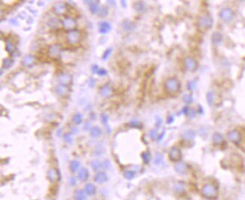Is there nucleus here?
<instances>
[{
	"mask_svg": "<svg viewBox=\"0 0 245 200\" xmlns=\"http://www.w3.org/2000/svg\"><path fill=\"white\" fill-rule=\"evenodd\" d=\"M218 193V189L215 184L212 183H207L205 184L202 187L201 189V194L205 198L207 199H215Z\"/></svg>",
	"mask_w": 245,
	"mask_h": 200,
	"instance_id": "nucleus-1",
	"label": "nucleus"
},
{
	"mask_svg": "<svg viewBox=\"0 0 245 200\" xmlns=\"http://www.w3.org/2000/svg\"><path fill=\"white\" fill-rule=\"evenodd\" d=\"M164 88L169 93H176L180 88V83L176 77H170L166 80Z\"/></svg>",
	"mask_w": 245,
	"mask_h": 200,
	"instance_id": "nucleus-2",
	"label": "nucleus"
},
{
	"mask_svg": "<svg viewBox=\"0 0 245 200\" xmlns=\"http://www.w3.org/2000/svg\"><path fill=\"white\" fill-rule=\"evenodd\" d=\"M81 34L80 31L78 30H69L67 32V35H66V39H67V43L69 44H77L79 43L81 41Z\"/></svg>",
	"mask_w": 245,
	"mask_h": 200,
	"instance_id": "nucleus-3",
	"label": "nucleus"
},
{
	"mask_svg": "<svg viewBox=\"0 0 245 200\" xmlns=\"http://www.w3.org/2000/svg\"><path fill=\"white\" fill-rule=\"evenodd\" d=\"M213 24V20L208 16H201L198 18V26L202 30H207L210 28Z\"/></svg>",
	"mask_w": 245,
	"mask_h": 200,
	"instance_id": "nucleus-4",
	"label": "nucleus"
},
{
	"mask_svg": "<svg viewBox=\"0 0 245 200\" xmlns=\"http://www.w3.org/2000/svg\"><path fill=\"white\" fill-rule=\"evenodd\" d=\"M184 64L187 70L190 72H195L198 68V63L192 56H187L184 60Z\"/></svg>",
	"mask_w": 245,
	"mask_h": 200,
	"instance_id": "nucleus-5",
	"label": "nucleus"
},
{
	"mask_svg": "<svg viewBox=\"0 0 245 200\" xmlns=\"http://www.w3.org/2000/svg\"><path fill=\"white\" fill-rule=\"evenodd\" d=\"M220 17L222 20L229 22V21L232 20L234 18V12L231 8H223L221 10L220 13Z\"/></svg>",
	"mask_w": 245,
	"mask_h": 200,
	"instance_id": "nucleus-6",
	"label": "nucleus"
},
{
	"mask_svg": "<svg viewBox=\"0 0 245 200\" xmlns=\"http://www.w3.org/2000/svg\"><path fill=\"white\" fill-rule=\"evenodd\" d=\"M169 159L173 162L179 161L182 157L181 151L179 149L178 147H173L170 150L169 154H168Z\"/></svg>",
	"mask_w": 245,
	"mask_h": 200,
	"instance_id": "nucleus-7",
	"label": "nucleus"
},
{
	"mask_svg": "<svg viewBox=\"0 0 245 200\" xmlns=\"http://www.w3.org/2000/svg\"><path fill=\"white\" fill-rule=\"evenodd\" d=\"M61 23L64 26V28L66 30H69H69H75V27L76 26V22L72 18H71L70 17H66V18H64V19L62 20Z\"/></svg>",
	"mask_w": 245,
	"mask_h": 200,
	"instance_id": "nucleus-8",
	"label": "nucleus"
},
{
	"mask_svg": "<svg viewBox=\"0 0 245 200\" xmlns=\"http://www.w3.org/2000/svg\"><path fill=\"white\" fill-rule=\"evenodd\" d=\"M60 51H61V49H60V46L58 44H52V45L49 46L48 50L49 56L53 58L57 57V56H60Z\"/></svg>",
	"mask_w": 245,
	"mask_h": 200,
	"instance_id": "nucleus-9",
	"label": "nucleus"
},
{
	"mask_svg": "<svg viewBox=\"0 0 245 200\" xmlns=\"http://www.w3.org/2000/svg\"><path fill=\"white\" fill-rule=\"evenodd\" d=\"M47 177L51 183H55L58 181L59 172L55 168H51L47 173Z\"/></svg>",
	"mask_w": 245,
	"mask_h": 200,
	"instance_id": "nucleus-10",
	"label": "nucleus"
},
{
	"mask_svg": "<svg viewBox=\"0 0 245 200\" xmlns=\"http://www.w3.org/2000/svg\"><path fill=\"white\" fill-rule=\"evenodd\" d=\"M112 29V26L110 23L107 21H102L99 23V32L101 34H106L109 32Z\"/></svg>",
	"mask_w": 245,
	"mask_h": 200,
	"instance_id": "nucleus-11",
	"label": "nucleus"
},
{
	"mask_svg": "<svg viewBox=\"0 0 245 200\" xmlns=\"http://www.w3.org/2000/svg\"><path fill=\"white\" fill-rule=\"evenodd\" d=\"M228 139L231 142L238 143L241 140V134L238 130H232V131L229 132L228 134Z\"/></svg>",
	"mask_w": 245,
	"mask_h": 200,
	"instance_id": "nucleus-12",
	"label": "nucleus"
},
{
	"mask_svg": "<svg viewBox=\"0 0 245 200\" xmlns=\"http://www.w3.org/2000/svg\"><path fill=\"white\" fill-rule=\"evenodd\" d=\"M107 175L106 174L103 172H97V174L94 176V181L96 183H98V184H103L104 182H106L107 181Z\"/></svg>",
	"mask_w": 245,
	"mask_h": 200,
	"instance_id": "nucleus-13",
	"label": "nucleus"
},
{
	"mask_svg": "<svg viewBox=\"0 0 245 200\" xmlns=\"http://www.w3.org/2000/svg\"><path fill=\"white\" fill-rule=\"evenodd\" d=\"M122 29L126 32H131L135 29V24L129 20H125L122 23Z\"/></svg>",
	"mask_w": 245,
	"mask_h": 200,
	"instance_id": "nucleus-14",
	"label": "nucleus"
},
{
	"mask_svg": "<svg viewBox=\"0 0 245 200\" xmlns=\"http://www.w3.org/2000/svg\"><path fill=\"white\" fill-rule=\"evenodd\" d=\"M211 41L212 43L215 45H220L222 42V36L220 32H213L211 35Z\"/></svg>",
	"mask_w": 245,
	"mask_h": 200,
	"instance_id": "nucleus-15",
	"label": "nucleus"
},
{
	"mask_svg": "<svg viewBox=\"0 0 245 200\" xmlns=\"http://www.w3.org/2000/svg\"><path fill=\"white\" fill-rule=\"evenodd\" d=\"M174 168L177 173L183 175L186 172V164L183 162H179L178 163L176 164Z\"/></svg>",
	"mask_w": 245,
	"mask_h": 200,
	"instance_id": "nucleus-16",
	"label": "nucleus"
},
{
	"mask_svg": "<svg viewBox=\"0 0 245 200\" xmlns=\"http://www.w3.org/2000/svg\"><path fill=\"white\" fill-rule=\"evenodd\" d=\"M58 80L60 84L67 85V84H69V82H70L71 77L69 74L62 73L58 76Z\"/></svg>",
	"mask_w": 245,
	"mask_h": 200,
	"instance_id": "nucleus-17",
	"label": "nucleus"
},
{
	"mask_svg": "<svg viewBox=\"0 0 245 200\" xmlns=\"http://www.w3.org/2000/svg\"><path fill=\"white\" fill-rule=\"evenodd\" d=\"M88 2V4L89 11H90L92 14H94L98 12L99 10H100V8H99L98 6V2H94V1H88V2Z\"/></svg>",
	"mask_w": 245,
	"mask_h": 200,
	"instance_id": "nucleus-18",
	"label": "nucleus"
},
{
	"mask_svg": "<svg viewBox=\"0 0 245 200\" xmlns=\"http://www.w3.org/2000/svg\"><path fill=\"white\" fill-rule=\"evenodd\" d=\"M85 192L88 196H93L96 193V187L93 184L88 183L85 187Z\"/></svg>",
	"mask_w": 245,
	"mask_h": 200,
	"instance_id": "nucleus-19",
	"label": "nucleus"
},
{
	"mask_svg": "<svg viewBox=\"0 0 245 200\" xmlns=\"http://www.w3.org/2000/svg\"><path fill=\"white\" fill-rule=\"evenodd\" d=\"M56 91L57 93V94L60 95V96H64V95L67 94L69 91V88L67 85L65 84H60V85L57 87L56 88Z\"/></svg>",
	"mask_w": 245,
	"mask_h": 200,
	"instance_id": "nucleus-20",
	"label": "nucleus"
},
{
	"mask_svg": "<svg viewBox=\"0 0 245 200\" xmlns=\"http://www.w3.org/2000/svg\"><path fill=\"white\" fill-rule=\"evenodd\" d=\"M112 93V89L109 85H105L100 89V94L103 97L109 96Z\"/></svg>",
	"mask_w": 245,
	"mask_h": 200,
	"instance_id": "nucleus-21",
	"label": "nucleus"
},
{
	"mask_svg": "<svg viewBox=\"0 0 245 200\" xmlns=\"http://www.w3.org/2000/svg\"><path fill=\"white\" fill-rule=\"evenodd\" d=\"M79 179L81 181H87V179L89 177V172H88V169L85 168H82L80 169L79 172Z\"/></svg>",
	"mask_w": 245,
	"mask_h": 200,
	"instance_id": "nucleus-22",
	"label": "nucleus"
},
{
	"mask_svg": "<svg viewBox=\"0 0 245 200\" xmlns=\"http://www.w3.org/2000/svg\"><path fill=\"white\" fill-rule=\"evenodd\" d=\"M66 10V8L64 6V4L61 3V2H58L55 5L54 7V11L55 12L58 14H63Z\"/></svg>",
	"mask_w": 245,
	"mask_h": 200,
	"instance_id": "nucleus-23",
	"label": "nucleus"
},
{
	"mask_svg": "<svg viewBox=\"0 0 245 200\" xmlns=\"http://www.w3.org/2000/svg\"><path fill=\"white\" fill-rule=\"evenodd\" d=\"M33 60L34 56L33 55H27L23 57V60H22V65L23 66H30L33 63Z\"/></svg>",
	"mask_w": 245,
	"mask_h": 200,
	"instance_id": "nucleus-24",
	"label": "nucleus"
},
{
	"mask_svg": "<svg viewBox=\"0 0 245 200\" xmlns=\"http://www.w3.org/2000/svg\"><path fill=\"white\" fill-rule=\"evenodd\" d=\"M14 60L11 57H8L4 59L3 63H2V68L5 69H8L14 65Z\"/></svg>",
	"mask_w": 245,
	"mask_h": 200,
	"instance_id": "nucleus-25",
	"label": "nucleus"
},
{
	"mask_svg": "<svg viewBox=\"0 0 245 200\" xmlns=\"http://www.w3.org/2000/svg\"><path fill=\"white\" fill-rule=\"evenodd\" d=\"M80 163L78 160H72L69 163V169L72 173L78 172L79 169Z\"/></svg>",
	"mask_w": 245,
	"mask_h": 200,
	"instance_id": "nucleus-26",
	"label": "nucleus"
},
{
	"mask_svg": "<svg viewBox=\"0 0 245 200\" xmlns=\"http://www.w3.org/2000/svg\"><path fill=\"white\" fill-rule=\"evenodd\" d=\"M75 200H85L86 199L85 193L81 189H76L74 193Z\"/></svg>",
	"mask_w": 245,
	"mask_h": 200,
	"instance_id": "nucleus-27",
	"label": "nucleus"
},
{
	"mask_svg": "<svg viewBox=\"0 0 245 200\" xmlns=\"http://www.w3.org/2000/svg\"><path fill=\"white\" fill-rule=\"evenodd\" d=\"M101 134H102V131L98 126H94V127L91 128L90 131L91 136L93 137V138H98V137L101 136Z\"/></svg>",
	"mask_w": 245,
	"mask_h": 200,
	"instance_id": "nucleus-28",
	"label": "nucleus"
},
{
	"mask_svg": "<svg viewBox=\"0 0 245 200\" xmlns=\"http://www.w3.org/2000/svg\"><path fill=\"white\" fill-rule=\"evenodd\" d=\"M134 8L137 12H143L146 9V5L143 2H137L134 3Z\"/></svg>",
	"mask_w": 245,
	"mask_h": 200,
	"instance_id": "nucleus-29",
	"label": "nucleus"
},
{
	"mask_svg": "<svg viewBox=\"0 0 245 200\" xmlns=\"http://www.w3.org/2000/svg\"><path fill=\"white\" fill-rule=\"evenodd\" d=\"M223 138H222V135H221L220 133L219 132H216V133L213 134V137H212V140H213V143L215 144H220L221 142L222 141Z\"/></svg>",
	"mask_w": 245,
	"mask_h": 200,
	"instance_id": "nucleus-30",
	"label": "nucleus"
},
{
	"mask_svg": "<svg viewBox=\"0 0 245 200\" xmlns=\"http://www.w3.org/2000/svg\"><path fill=\"white\" fill-rule=\"evenodd\" d=\"M195 137V132L192 130H189L185 132V133L183 134V138L185 140H192Z\"/></svg>",
	"mask_w": 245,
	"mask_h": 200,
	"instance_id": "nucleus-31",
	"label": "nucleus"
},
{
	"mask_svg": "<svg viewBox=\"0 0 245 200\" xmlns=\"http://www.w3.org/2000/svg\"><path fill=\"white\" fill-rule=\"evenodd\" d=\"M206 98H207V102L208 105H213V102H214V95H213V92L212 91L208 92V93H207Z\"/></svg>",
	"mask_w": 245,
	"mask_h": 200,
	"instance_id": "nucleus-32",
	"label": "nucleus"
},
{
	"mask_svg": "<svg viewBox=\"0 0 245 200\" xmlns=\"http://www.w3.org/2000/svg\"><path fill=\"white\" fill-rule=\"evenodd\" d=\"M91 165L92 168H93L94 171H96V172L98 171L101 168H102V163H101L97 160H93V161L91 162Z\"/></svg>",
	"mask_w": 245,
	"mask_h": 200,
	"instance_id": "nucleus-33",
	"label": "nucleus"
},
{
	"mask_svg": "<svg viewBox=\"0 0 245 200\" xmlns=\"http://www.w3.org/2000/svg\"><path fill=\"white\" fill-rule=\"evenodd\" d=\"M108 12H109V10H108V8L106 6H102L101 8H100V10L98 11L99 17L101 18H104L106 17L108 14Z\"/></svg>",
	"mask_w": 245,
	"mask_h": 200,
	"instance_id": "nucleus-34",
	"label": "nucleus"
},
{
	"mask_svg": "<svg viewBox=\"0 0 245 200\" xmlns=\"http://www.w3.org/2000/svg\"><path fill=\"white\" fill-rule=\"evenodd\" d=\"M72 120L74 124H80L82 121V116L81 114H76L73 116Z\"/></svg>",
	"mask_w": 245,
	"mask_h": 200,
	"instance_id": "nucleus-35",
	"label": "nucleus"
},
{
	"mask_svg": "<svg viewBox=\"0 0 245 200\" xmlns=\"http://www.w3.org/2000/svg\"><path fill=\"white\" fill-rule=\"evenodd\" d=\"M6 50L8 51V52L10 53V54H11V55H12L13 54H14V47H13L12 42H11L10 40L6 41Z\"/></svg>",
	"mask_w": 245,
	"mask_h": 200,
	"instance_id": "nucleus-36",
	"label": "nucleus"
},
{
	"mask_svg": "<svg viewBox=\"0 0 245 200\" xmlns=\"http://www.w3.org/2000/svg\"><path fill=\"white\" fill-rule=\"evenodd\" d=\"M135 174L136 173H135L134 171L127 170L124 172V177H125V178L128 179V180H131V179L134 178V176H135Z\"/></svg>",
	"mask_w": 245,
	"mask_h": 200,
	"instance_id": "nucleus-37",
	"label": "nucleus"
},
{
	"mask_svg": "<svg viewBox=\"0 0 245 200\" xmlns=\"http://www.w3.org/2000/svg\"><path fill=\"white\" fill-rule=\"evenodd\" d=\"M112 51H113V49H112V48H108V49H106V51H105V52L103 53V54L102 60H104V61L107 60L108 59H109L110 54H112Z\"/></svg>",
	"mask_w": 245,
	"mask_h": 200,
	"instance_id": "nucleus-38",
	"label": "nucleus"
},
{
	"mask_svg": "<svg viewBox=\"0 0 245 200\" xmlns=\"http://www.w3.org/2000/svg\"><path fill=\"white\" fill-rule=\"evenodd\" d=\"M143 160L145 163H149L150 161V154L149 152H143L141 154Z\"/></svg>",
	"mask_w": 245,
	"mask_h": 200,
	"instance_id": "nucleus-39",
	"label": "nucleus"
},
{
	"mask_svg": "<svg viewBox=\"0 0 245 200\" xmlns=\"http://www.w3.org/2000/svg\"><path fill=\"white\" fill-rule=\"evenodd\" d=\"M149 137L152 139V140H155L156 139H158V137H159L157 130H150L149 132Z\"/></svg>",
	"mask_w": 245,
	"mask_h": 200,
	"instance_id": "nucleus-40",
	"label": "nucleus"
},
{
	"mask_svg": "<svg viewBox=\"0 0 245 200\" xmlns=\"http://www.w3.org/2000/svg\"><path fill=\"white\" fill-rule=\"evenodd\" d=\"M129 125H130V126H131V127H134V128H141L142 127L141 123L137 120L131 121V122H130Z\"/></svg>",
	"mask_w": 245,
	"mask_h": 200,
	"instance_id": "nucleus-41",
	"label": "nucleus"
},
{
	"mask_svg": "<svg viewBox=\"0 0 245 200\" xmlns=\"http://www.w3.org/2000/svg\"><path fill=\"white\" fill-rule=\"evenodd\" d=\"M183 101L186 104H191L193 102V97L191 95H185L183 96Z\"/></svg>",
	"mask_w": 245,
	"mask_h": 200,
	"instance_id": "nucleus-42",
	"label": "nucleus"
},
{
	"mask_svg": "<svg viewBox=\"0 0 245 200\" xmlns=\"http://www.w3.org/2000/svg\"><path fill=\"white\" fill-rule=\"evenodd\" d=\"M174 189L176 192H181L184 189V184L182 183H176L174 186Z\"/></svg>",
	"mask_w": 245,
	"mask_h": 200,
	"instance_id": "nucleus-43",
	"label": "nucleus"
},
{
	"mask_svg": "<svg viewBox=\"0 0 245 200\" xmlns=\"http://www.w3.org/2000/svg\"><path fill=\"white\" fill-rule=\"evenodd\" d=\"M101 121H102V123H103L104 125H107L108 120H109V117H108L107 114H105V113L101 114Z\"/></svg>",
	"mask_w": 245,
	"mask_h": 200,
	"instance_id": "nucleus-44",
	"label": "nucleus"
},
{
	"mask_svg": "<svg viewBox=\"0 0 245 200\" xmlns=\"http://www.w3.org/2000/svg\"><path fill=\"white\" fill-rule=\"evenodd\" d=\"M162 159H163L162 154H161L158 153L157 154H156V156H155V164H159V163H161V162L162 161Z\"/></svg>",
	"mask_w": 245,
	"mask_h": 200,
	"instance_id": "nucleus-45",
	"label": "nucleus"
},
{
	"mask_svg": "<svg viewBox=\"0 0 245 200\" xmlns=\"http://www.w3.org/2000/svg\"><path fill=\"white\" fill-rule=\"evenodd\" d=\"M57 24H58V20H57V19H55V18L51 19V20L49 21V23H48V25H49L51 27H55V26H57Z\"/></svg>",
	"mask_w": 245,
	"mask_h": 200,
	"instance_id": "nucleus-46",
	"label": "nucleus"
},
{
	"mask_svg": "<svg viewBox=\"0 0 245 200\" xmlns=\"http://www.w3.org/2000/svg\"><path fill=\"white\" fill-rule=\"evenodd\" d=\"M64 138L65 142H67V143L70 144V143H72V136L70 135V134H65V135H64Z\"/></svg>",
	"mask_w": 245,
	"mask_h": 200,
	"instance_id": "nucleus-47",
	"label": "nucleus"
},
{
	"mask_svg": "<svg viewBox=\"0 0 245 200\" xmlns=\"http://www.w3.org/2000/svg\"><path fill=\"white\" fill-rule=\"evenodd\" d=\"M110 166H111V163L109 162V160H105L102 163V168L105 169H108Z\"/></svg>",
	"mask_w": 245,
	"mask_h": 200,
	"instance_id": "nucleus-48",
	"label": "nucleus"
},
{
	"mask_svg": "<svg viewBox=\"0 0 245 200\" xmlns=\"http://www.w3.org/2000/svg\"><path fill=\"white\" fill-rule=\"evenodd\" d=\"M97 75L100 76H105L107 75V71L103 68H100L98 72H97Z\"/></svg>",
	"mask_w": 245,
	"mask_h": 200,
	"instance_id": "nucleus-49",
	"label": "nucleus"
},
{
	"mask_svg": "<svg viewBox=\"0 0 245 200\" xmlns=\"http://www.w3.org/2000/svg\"><path fill=\"white\" fill-rule=\"evenodd\" d=\"M195 81H191L188 84V89H189V90H192V89L195 88Z\"/></svg>",
	"mask_w": 245,
	"mask_h": 200,
	"instance_id": "nucleus-50",
	"label": "nucleus"
},
{
	"mask_svg": "<svg viewBox=\"0 0 245 200\" xmlns=\"http://www.w3.org/2000/svg\"><path fill=\"white\" fill-rule=\"evenodd\" d=\"M99 69H100V67L97 65H93L91 67V72L93 74H97Z\"/></svg>",
	"mask_w": 245,
	"mask_h": 200,
	"instance_id": "nucleus-51",
	"label": "nucleus"
},
{
	"mask_svg": "<svg viewBox=\"0 0 245 200\" xmlns=\"http://www.w3.org/2000/svg\"><path fill=\"white\" fill-rule=\"evenodd\" d=\"M88 85H89L90 87L93 88V87H94V85H95V79L93 78V77H91V78L89 79V81H88Z\"/></svg>",
	"mask_w": 245,
	"mask_h": 200,
	"instance_id": "nucleus-52",
	"label": "nucleus"
},
{
	"mask_svg": "<svg viewBox=\"0 0 245 200\" xmlns=\"http://www.w3.org/2000/svg\"><path fill=\"white\" fill-rule=\"evenodd\" d=\"M189 107H188V106H185L182 109L181 112H180V114H185V115H186V114H189Z\"/></svg>",
	"mask_w": 245,
	"mask_h": 200,
	"instance_id": "nucleus-53",
	"label": "nucleus"
},
{
	"mask_svg": "<svg viewBox=\"0 0 245 200\" xmlns=\"http://www.w3.org/2000/svg\"><path fill=\"white\" fill-rule=\"evenodd\" d=\"M174 121V117L172 115L168 116V118H167V123L168 124H171Z\"/></svg>",
	"mask_w": 245,
	"mask_h": 200,
	"instance_id": "nucleus-54",
	"label": "nucleus"
},
{
	"mask_svg": "<svg viewBox=\"0 0 245 200\" xmlns=\"http://www.w3.org/2000/svg\"><path fill=\"white\" fill-rule=\"evenodd\" d=\"M196 111L195 110V109H192V110H190L189 111V114H188V115H189V118H195V115H196Z\"/></svg>",
	"mask_w": 245,
	"mask_h": 200,
	"instance_id": "nucleus-55",
	"label": "nucleus"
},
{
	"mask_svg": "<svg viewBox=\"0 0 245 200\" xmlns=\"http://www.w3.org/2000/svg\"><path fill=\"white\" fill-rule=\"evenodd\" d=\"M76 184V179L75 177H71L69 178V184L71 186H74L75 184Z\"/></svg>",
	"mask_w": 245,
	"mask_h": 200,
	"instance_id": "nucleus-56",
	"label": "nucleus"
},
{
	"mask_svg": "<svg viewBox=\"0 0 245 200\" xmlns=\"http://www.w3.org/2000/svg\"><path fill=\"white\" fill-rule=\"evenodd\" d=\"M161 123H162V120L159 118H156V126H160L161 125Z\"/></svg>",
	"mask_w": 245,
	"mask_h": 200,
	"instance_id": "nucleus-57",
	"label": "nucleus"
},
{
	"mask_svg": "<svg viewBox=\"0 0 245 200\" xmlns=\"http://www.w3.org/2000/svg\"><path fill=\"white\" fill-rule=\"evenodd\" d=\"M10 23H12V24L14 25V26H16V25L18 26V22L17 21V20L14 19V18H12V19L10 20Z\"/></svg>",
	"mask_w": 245,
	"mask_h": 200,
	"instance_id": "nucleus-58",
	"label": "nucleus"
},
{
	"mask_svg": "<svg viewBox=\"0 0 245 200\" xmlns=\"http://www.w3.org/2000/svg\"><path fill=\"white\" fill-rule=\"evenodd\" d=\"M164 134H165V132L163 131L162 133L160 134V135H159V137H158V141H159V142H160V141L161 140V139H163V138H164Z\"/></svg>",
	"mask_w": 245,
	"mask_h": 200,
	"instance_id": "nucleus-59",
	"label": "nucleus"
},
{
	"mask_svg": "<svg viewBox=\"0 0 245 200\" xmlns=\"http://www.w3.org/2000/svg\"><path fill=\"white\" fill-rule=\"evenodd\" d=\"M90 127H91L90 123H88V122H87V123L85 124V126H84V130H89V129H90Z\"/></svg>",
	"mask_w": 245,
	"mask_h": 200,
	"instance_id": "nucleus-60",
	"label": "nucleus"
},
{
	"mask_svg": "<svg viewBox=\"0 0 245 200\" xmlns=\"http://www.w3.org/2000/svg\"><path fill=\"white\" fill-rule=\"evenodd\" d=\"M71 130L72 131V132L73 133H77V132H79V130H78L77 128H76V127H72V129H71Z\"/></svg>",
	"mask_w": 245,
	"mask_h": 200,
	"instance_id": "nucleus-61",
	"label": "nucleus"
},
{
	"mask_svg": "<svg viewBox=\"0 0 245 200\" xmlns=\"http://www.w3.org/2000/svg\"><path fill=\"white\" fill-rule=\"evenodd\" d=\"M108 2H109V4H113V5L115 4V1H108Z\"/></svg>",
	"mask_w": 245,
	"mask_h": 200,
	"instance_id": "nucleus-62",
	"label": "nucleus"
}]
</instances>
